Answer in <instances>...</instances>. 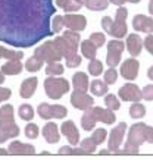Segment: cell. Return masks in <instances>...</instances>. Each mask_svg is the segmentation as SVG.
Segmentation results:
<instances>
[{
  "label": "cell",
  "mask_w": 153,
  "mask_h": 160,
  "mask_svg": "<svg viewBox=\"0 0 153 160\" xmlns=\"http://www.w3.org/2000/svg\"><path fill=\"white\" fill-rule=\"evenodd\" d=\"M12 122H15V112L10 104H6L2 107V112H0V125L12 123Z\"/></svg>",
  "instance_id": "obj_24"
},
{
  "label": "cell",
  "mask_w": 153,
  "mask_h": 160,
  "mask_svg": "<svg viewBox=\"0 0 153 160\" xmlns=\"http://www.w3.org/2000/svg\"><path fill=\"white\" fill-rule=\"evenodd\" d=\"M0 112H2V109H0Z\"/></svg>",
  "instance_id": "obj_57"
},
{
  "label": "cell",
  "mask_w": 153,
  "mask_h": 160,
  "mask_svg": "<svg viewBox=\"0 0 153 160\" xmlns=\"http://www.w3.org/2000/svg\"><path fill=\"white\" fill-rule=\"evenodd\" d=\"M71 103L75 109H79V110H85L89 107L93 106V98L90 97L89 94H85L83 91H75L72 96H71Z\"/></svg>",
  "instance_id": "obj_10"
},
{
  "label": "cell",
  "mask_w": 153,
  "mask_h": 160,
  "mask_svg": "<svg viewBox=\"0 0 153 160\" xmlns=\"http://www.w3.org/2000/svg\"><path fill=\"white\" fill-rule=\"evenodd\" d=\"M43 60L41 59H38L37 56H33V58H30L28 60H27V63H25V68H27V71H30V72H37V71H40L41 69V66H43Z\"/></svg>",
  "instance_id": "obj_29"
},
{
  "label": "cell",
  "mask_w": 153,
  "mask_h": 160,
  "mask_svg": "<svg viewBox=\"0 0 153 160\" xmlns=\"http://www.w3.org/2000/svg\"><path fill=\"white\" fill-rule=\"evenodd\" d=\"M18 113H19V118L24 119V121H31L34 118V110H33V107L30 104H22L19 107V110H18Z\"/></svg>",
  "instance_id": "obj_33"
},
{
  "label": "cell",
  "mask_w": 153,
  "mask_h": 160,
  "mask_svg": "<svg viewBox=\"0 0 153 160\" xmlns=\"http://www.w3.org/2000/svg\"><path fill=\"white\" fill-rule=\"evenodd\" d=\"M141 94H143V98H146V100H153V85H146Z\"/></svg>",
  "instance_id": "obj_45"
},
{
  "label": "cell",
  "mask_w": 153,
  "mask_h": 160,
  "mask_svg": "<svg viewBox=\"0 0 153 160\" xmlns=\"http://www.w3.org/2000/svg\"><path fill=\"white\" fill-rule=\"evenodd\" d=\"M52 110H53V118H58V119H60V118H65L66 116V113H68V110L65 109L64 106H52Z\"/></svg>",
  "instance_id": "obj_43"
},
{
  "label": "cell",
  "mask_w": 153,
  "mask_h": 160,
  "mask_svg": "<svg viewBox=\"0 0 153 160\" xmlns=\"http://www.w3.org/2000/svg\"><path fill=\"white\" fill-rule=\"evenodd\" d=\"M8 150H9V154H34L35 153L34 146L24 144L19 141H12Z\"/></svg>",
  "instance_id": "obj_16"
},
{
  "label": "cell",
  "mask_w": 153,
  "mask_h": 160,
  "mask_svg": "<svg viewBox=\"0 0 153 160\" xmlns=\"http://www.w3.org/2000/svg\"><path fill=\"white\" fill-rule=\"evenodd\" d=\"M147 77H149V79H152V81H153V66L147 71Z\"/></svg>",
  "instance_id": "obj_51"
},
{
  "label": "cell",
  "mask_w": 153,
  "mask_h": 160,
  "mask_svg": "<svg viewBox=\"0 0 153 160\" xmlns=\"http://www.w3.org/2000/svg\"><path fill=\"white\" fill-rule=\"evenodd\" d=\"M144 46H146V49H147L149 53L153 54V35H147L146 40H144Z\"/></svg>",
  "instance_id": "obj_47"
},
{
  "label": "cell",
  "mask_w": 153,
  "mask_h": 160,
  "mask_svg": "<svg viewBox=\"0 0 153 160\" xmlns=\"http://www.w3.org/2000/svg\"><path fill=\"white\" fill-rule=\"evenodd\" d=\"M133 27L135 31H143V32L152 34L153 32V19L144 16V15H137V16H134V19H133Z\"/></svg>",
  "instance_id": "obj_13"
},
{
  "label": "cell",
  "mask_w": 153,
  "mask_h": 160,
  "mask_svg": "<svg viewBox=\"0 0 153 160\" xmlns=\"http://www.w3.org/2000/svg\"><path fill=\"white\" fill-rule=\"evenodd\" d=\"M34 56H37L43 62H47V63L59 62L60 59L64 58L62 53L59 52V49H58V46L54 44V41H46L43 46L37 47L34 52Z\"/></svg>",
  "instance_id": "obj_5"
},
{
  "label": "cell",
  "mask_w": 153,
  "mask_h": 160,
  "mask_svg": "<svg viewBox=\"0 0 153 160\" xmlns=\"http://www.w3.org/2000/svg\"><path fill=\"white\" fill-rule=\"evenodd\" d=\"M149 12L153 15V0H150V3H149Z\"/></svg>",
  "instance_id": "obj_53"
},
{
  "label": "cell",
  "mask_w": 153,
  "mask_h": 160,
  "mask_svg": "<svg viewBox=\"0 0 153 160\" xmlns=\"http://www.w3.org/2000/svg\"><path fill=\"white\" fill-rule=\"evenodd\" d=\"M44 88L46 92L50 98L53 100H59L65 92L69 91V82L64 78H54L49 77L44 81Z\"/></svg>",
  "instance_id": "obj_4"
},
{
  "label": "cell",
  "mask_w": 153,
  "mask_h": 160,
  "mask_svg": "<svg viewBox=\"0 0 153 160\" xmlns=\"http://www.w3.org/2000/svg\"><path fill=\"white\" fill-rule=\"evenodd\" d=\"M79 63H81V58L78 54H74V56L66 59V66L68 68H77V66H79Z\"/></svg>",
  "instance_id": "obj_44"
},
{
  "label": "cell",
  "mask_w": 153,
  "mask_h": 160,
  "mask_svg": "<svg viewBox=\"0 0 153 160\" xmlns=\"http://www.w3.org/2000/svg\"><path fill=\"white\" fill-rule=\"evenodd\" d=\"M64 22L71 31H83L87 24L85 18L81 15H65Z\"/></svg>",
  "instance_id": "obj_12"
},
{
  "label": "cell",
  "mask_w": 153,
  "mask_h": 160,
  "mask_svg": "<svg viewBox=\"0 0 153 160\" xmlns=\"http://www.w3.org/2000/svg\"><path fill=\"white\" fill-rule=\"evenodd\" d=\"M53 41H54V44L58 46V49H59V52L62 53V56H64L65 59H68V58H71V56L77 54V46H78V44L72 43V41L68 40L66 37L60 35V37H56Z\"/></svg>",
  "instance_id": "obj_8"
},
{
  "label": "cell",
  "mask_w": 153,
  "mask_h": 160,
  "mask_svg": "<svg viewBox=\"0 0 153 160\" xmlns=\"http://www.w3.org/2000/svg\"><path fill=\"white\" fill-rule=\"evenodd\" d=\"M128 2H131V3H138L140 0H128Z\"/></svg>",
  "instance_id": "obj_56"
},
{
  "label": "cell",
  "mask_w": 153,
  "mask_h": 160,
  "mask_svg": "<svg viewBox=\"0 0 153 160\" xmlns=\"http://www.w3.org/2000/svg\"><path fill=\"white\" fill-rule=\"evenodd\" d=\"M2 58L9 59V60H21L24 58V53L18 50H8L5 47H0V59Z\"/></svg>",
  "instance_id": "obj_27"
},
{
  "label": "cell",
  "mask_w": 153,
  "mask_h": 160,
  "mask_svg": "<svg viewBox=\"0 0 153 160\" xmlns=\"http://www.w3.org/2000/svg\"><path fill=\"white\" fill-rule=\"evenodd\" d=\"M46 73L50 77H56V75H62L64 73V66L60 63L54 62V63H49L47 68H46Z\"/></svg>",
  "instance_id": "obj_35"
},
{
  "label": "cell",
  "mask_w": 153,
  "mask_h": 160,
  "mask_svg": "<svg viewBox=\"0 0 153 160\" xmlns=\"http://www.w3.org/2000/svg\"><path fill=\"white\" fill-rule=\"evenodd\" d=\"M90 90H91V92L93 94H96V96H103V94H106L108 92V84L106 82H102V81H99V79H94V81H91V87H90Z\"/></svg>",
  "instance_id": "obj_28"
},
{
  "label": "cell",
  "mask_w": 153,
  "mask_h": 160,
  "mask_svg": "<svg viewBox=\"0 0 153 160\" xmlns=\"http://www.w3.org/2000/svg\"><path fill=\"white\" fill-rule=\"evenodd\" d=\"M124 52V43L122 41H110L108 44V62L109 68H115L121 60V53Z\"/></svg>",
  "instance_id": "obj_6"
},
{
  "label": "cell",
  "mask_w": 153,
  "mask_h": 160,
  "mask_svg": "<svg viewBox=\"0 0 153 160\" xmlns=\"http://www.w3.org/2000/svg\"><path fill=\"white\" fill-rule=\"evenodd\" d=\"M52 25H53V32H60L62 31V28H64V16H60V15H56L53 18V22H52Z\"/></svg>",
  "instance_id": "obj_40"
},
{
  "label": "cell",
  "mask_w": 153,
  "mask_h": 160,
  "mask_svg": "<svg viewBox=\"0 0 153 160\" xmlns=\"http://www.w3.org/2000/svg\"><path fill=\"white\" fill-rule=\"evenodd\" d=\"M81 50H83V54H84L85 58L89 59H96V52H97V47H96V44L91 43L90 40H85L81 43Z\"/></svg>",
  "instance_id": "obj_25"
},
{
  "label": "cell",
  "mask_w": 153,
  "mask_h": 160,
  "mask_svg": "<svg viewBox=\"0 0 153 160\" xmlns=\"http://www.w3.org/2000/svg\"><path fill=\"white\" fill-rule=\"evenodd\" d=\"M103 72V65L99 62L97 59H91V62L89 63V73L93 77H99L100 73Z\"/></svg>",
  "instance_id": "obj_32"
},
{
  "label": "cell",
  "mask_w": 153,
  "mask_h": 160,
  "mask_svg": "<svg viewBox=\"0 0 153 160\" xmlns=\"http://www.w3.org/2000/svg\"><path fill=\"white\" fill-rule=\"evenodd\" d=\"M37 82H38V79H37L35 77L27 78L24 82H22V85H21V97L22 98L33 97L35 88H37Z\"/></svg>",
  "instance_id": "obj_18"
},
{
  "label": "cell",
  "mask_w": 153,
  "mask_h": 160,
  "mask_svg": "<svg viewBox=\"0 0 153 160\" xmlns=\"http://www.w3.org/2000/svg\"><path fill=\"white\" fill-rule=\"evenodd\" d=\"M138 68H140V65H138V62L135 59H128V60H125V62L122 63V66H121V75H122L125 79L133 81L138 75Z\"/></svg>",
  "instance_id": "obj_11"
},
{
  "label": "cell",
  "mask_w": 153,
  "mask_h": 160,
  "mask_svg": "<svg viewBox=\"0 0 153 160\" xmlns=\"http://www.w3.org/2000/svg\"><path fill=\"white\" fill-rule=\"evenodd\" d=\"M37 112L41 119H52L53 118V110H52V106L47 104V103H41L37 107Z\"/></svg>",
  "instance_id": "obj_31"
},
{
  "label": "cell",
  "mask_w": 153,
  "mask_h": 160,
  "mask_svg": "<svg viewBox=\"0 0 153 160\" xmlns=\"http://www.w3.org/2000/svg\"><path fill=\"white\" fill-rule=\"evenodd\" d=\"M53 0H0V41L31 47L52 35Z\"/></svg>",
  "instance_id": "obj_1"
},
{
  "label": "cell",
  "mask_w": 153,
  "mask_h": 160,
  "mask_svg": "<svg viewBox=\"0 0 153 160\" xmlns=\"http://www.w3.org/2000/svg\"><path fill=\"white\" fill-rule=\"evenodd\" d=\"M116 78H118V73H116V71H115L114 68H110L109 71H106V73H105V82L108 84H114L116 82Z\"/></svg>",
  "instance_id": "obj_42"
},
{
  "label": "cell",
  "mask_w": 153,
  "mask_h": 160,
  "mask_svg": "<svg viewBox=\"0 0 153 160\" xmlns=\"http://www.w3.org/2000/svg\"><path fill=\"white\" fill-rule=\"evenodd\" d=\"M5 82V73L2 72V69H0V84Z\"/></svg>",
  "instance_id": "obj_52"
},
{
  "label": "cell",
  "mask_w": 153,
  "mask_h": 160,
  "mask_svg": "<svg viewBox=\"0 0 153 160\" xmlns=\"http://www.w3.org/2000/svg\"><path fill=\"white\" fill-rule=\"evenodd\" d=\"M109 0H85V5L91 10H103L108 8Z\"/></svg>",
  "instance_id": "obj_30"
},
{
  "label": "cell",
  "mask_w": 153,
  "mask_h": 160,
  "mask_svg": "<svg viewBox=\"0 0 153 160\" xmlns=\"http://www.w3.org/2000/svg\"><path fill=\"white\" fill-rule=\"evenodd\" d=\"M97 122L96 116H94L93 113V107H89V109H85L84 115H83V119H81V125L84 128L85 131H90V129H93L94 128V123Z\"/></svg>",
  "instance_id": "obj_23"
},
{
  "label": "cell",
  "mask_w": 153,
  "mask_h": 160,
  "mask_svg": "<svg viewBox=\"0 0 153 160\" xmlns=\"http://www.w3.org/2000/svg\"><path fill=\"white\" fill-rule=\"evenodd\" d=\"M22 68H24V65L21 63V60H9L0 69L5 75H19L22 72Z\"/></svg>",
  "instance_id": "obj_21"
},
{
  "label": "cell",
  "mask_w": 153,
  "mask_h": 160,
  "mask_svg": "<svg viewBox=\"0 0 153 160\" xmlns=\"http://www.w3.org/2000/svg\"><path fill=\"white\" fill-rule=\"evenodd\" d=\"M93 113L97 121H102L105 123H114L115 122V115L110 109H100V107H93Z\"/></svg>",
  "instance_id": "obj_20"
},
{
  "label": "cell",
  "mask_w": 153,
  "mask_h": 160,
  "mask_svg": "<svg viewBox=\"0 0 153 160\" xmlns=\"http://www.w3.org/2000/svg\"><path fill=\"white\" fill-rule=\"evenodd\" d=\"M141 47H143V41L138 35L133 34L127 38V49H128L131 56H138L141 52Z\"/></svg>",
  "instance_id": "obj_19"
},
{
  "label": "cell",
  "mask_w": 153,
  "mask_h": 160,
  "mask_svg": "<svg viewBox=\"0 0 153 160\" xmlns=\"http://www.w3.org/2000/svg\"><path fill=\"white\" fill-rule=\"evenodd\" d=\"M10 94H12V91H10L9 88L0 87V103H2V102H6V100L10 97Z\"/></svg>",
  "instance_id": "obj_46"
},
{
  "label": "cell",
  "mask_w": 153,
  "mask_h": 160,
  "mask_svg": "<svg viewBox=\"0 0 153 160\" xmlns=\"http://www.w3.org/2000/svg\"><path fill=\"white\" fill-rule=\"evenodd\" d=\"M105 138H106V129H103V128H100V129H96V131L93 132V135H91V140L99 146V144H102L105 141Z\"/></svg>",
  "instance_id": "obj_39"
},
{
  "label": "cell",
  "mask_w": 153,
  "mask_h": 160,
  "mask_svg": "<svg viewBox=\"0 0 153 160\" xmlns=\"http://www.w3.org/2000/svg\"><path fill=\"white\" fill-rule=\"evenodd\" d=\"M56 5L59 8H62L65 12H77L83 6L79 3H77V2H74V0H56Z\"/></svg>",
  "instance_id": "obj_26"
},
{
  "label": "cell",
  "mask_w": 153,
  "mask_h": 160,
  "mask_svg": "<svg viewBox=\"0 0 153 160\" xmlns=\"http://www.w3.org/2000/svg\"><path fill=\"white\" fill-rule=\"evenodd\" d=\"M90 41L96 44V47H102L105 44V41H106V38H105V35L100 34V32H93L91 37H90Z\"/></svg>",
  "instance_id": "obj_41"
},
{
  "label": "cell",
  "mask_w": 153,
  "mask_h": 160,
  "mask_svg": "<svg viewBox=\"0 0 153 160\" xmlns=\"http://www.w3.org/2000/svg\"><path fill=\"white\" fill-rule=\"evenodd\" d=\"M109 2H112L114 5H118V6H122L125 2H128V0H109Z\"/></svg>",
  "instance_id": "obj_50"
},
{
  "label": "cell",
  "mask_w": 153,
  "mask_h": 160,
  "mask_svg": "<svg viewBox=\"0 0 153 160\" xmlns=\"http://www.w3.org/2000/svg\"><path fill=\"white\" fill-rule=\"evenodd\" d=\"M146 126L144 123H135V125L131 126V131H130L128 135V141L125 144V148H124L122 153L125 154H137L138 153V147L146 141Z\"/></svg>",
  "instance_id": "obj_3"
},
{
  "label": "cell",
  "mask_w": 153,
  "mask_h": 160,
  "mask_svg": "<svg viewBox=\"0 0 153 160\" xmlns=\"http://www.w3.org/2000/svg\"><path fill=\"white\" fill-rule=\"evenodd\" d=\"M146 141L153 142V128L152 126H146Z\"/></svg>",
  "instance_id": "obj_48"
},
{
  "label": "cell",
  "mask_w": 153,
  "mask_h": 160,
  "mask_svg": "<svg viewBox=\"0 0 153 160\" xmlns=\"http://www.w3.org/2000/svg\"><path fill=\"white\" fill-rule=\"evenodd\" d=\"M127 15H128V10L125 8H119L116 10V18H115L114 22H112V19L109 16H105L102 19V25H103L105 31L108 34L116 37V38H122L124 35L127 34V25H125Z\"/></svg>",
  "instance_id": "obj_2"
},
{
  "label": "cell",
  "mask_w": 153,
  "mask_h": 160,
  "mask_svg": "<svg viewBox=\"0 0 153 160\" xmlns=\"http://www.w3.org/2000/svg\"><path fill=\"white\" fill-rule=\"evenodd\" d=\"M125 129H127L125 122L119 123L115 129H112L110 138H109V151H112V153H119V146H121V142H122V140H124Z\"/></svg>",
  "instance_id": "obj_7"
},
{
  "label": "cell",
  "mask_w": 153,
  "mask_h": 160,
  "mask_svg": "<svg viewBox=\"0 0 153 160\" xmlns=\"http://www.w3.org/2000/svg\"><path fill=\"white\" fill-rule=\"evenodd\" d=\"M62 134H64L66 138H68L69 144L72 146H77L79 141V134L77 131V126L72 121H66L62 123Z\"/></svg>",
  "instance_id": "obj_14"
},
{
  "label": "cell",
  "mask_w": 153,
  "mask_h": 160,
  "mask_svg": "<svg viewBox=\"0 0 153 160\" xmlns=\"http://www.w3.org/2000/svg\"><path fill=\"white\" fill-rule=\"evenodd\" d=\"M74 2H77V3H79V5H85V0H74Z\"/></svg>",
  "instance_id": "obj_55"
},
{
  "label": "cell",
  "mask_w": 153,
  "mask_h": 160,
  "mask_svg": "<svg viewBox=\"0 0 153 160\" xmlns=\"http://www.w3.org/2000/svg\"><path fill=\"white\" fill-rule=\"evenodd\" d=\"M130 115L131 118H143L146 115V109H144L143 104H140L138 102H134V104L130 107Z\"/></svg>",
  "instance_id": "obj_34"
},
{
  "label": "cell",
  "mask_w": 153,
  "mask_h": 160,
  "mask_svg": "<svg viewBox=\"0 0 153 160\" xmlns=\"http://www.w3.org/2000/svg\"><path fill=\"white\" fill-rule=\"evenodd\" d=\"M119 97L124 102H138L140 98H143V94L138 90L137 85L134 84H125L122 88H119Z\"/></svg>",
  "instance_id": "obj_9"
},
{
  "label": "cell",
  "mask_w": 153,
  "mask_h": 160,
  "mask_svg": "<svg viewBox=\"0 0 153 160\" xmlns=\"http://www.w3.org/2000/svg\"><path fill=\"white\" fill-rule=\"evenodd\" d=\"M18 135H19V126L15 122L0 125V142H5L9 138H16Z\"/></svg>",
  "instance_id": "obj_15"
},
{
  "label": "cell",
  "mask_w": 153,
  "mask_h": 160,
  "mask_svg": "<svg viewBox=\"0 0 153 160\" xmlns=\"http://www.w3.org/2000/svg\"><path fill=\"white\" fill-rule=\"evenodd\" d=\"M105 104L108 106V109H110V110H118L119 107H121V104H119L118 98L115 97L114 94H109V96H106V98H105Z\"/></svg>",
  "instance_id": "obj_37"
},
{
  "label": "cell",
  "mask_w": 153,
  "mask_h": 160,
  "mask_svg": "<svg viewBox=\"0 0 153 160\" xmlns=\"http://www.w3.org/2000/svg\"><path fill=\"white\" fill-rule=\"evenodd\" d=\"M72 82H74L75 91H83L85 92L89 88V78L84 72H77L72 77Z\"/></svg>",
  "instance_id": "obj_22"
},
{
  "label": "cell",
  "mask_w": 153,
  "mask_h": 160,
  "mask_svg": "<svg viewBox=\"0 0 153 160\" xmlns=\"http://www.w3.org/2000/svg\"><path fill=\"white\" fill-rule=\"evenodd\" d=\"M0 154H9V150H6V148H0Z\"/></svg>",
  "instance_id": "obj_54"
},
{
  "label": "cell",
  "mask_w": 153,
  "mask_h": 160,
  "mask_svg": "<svg viewBox=\"0 0 153 160\" xmlns=\"http://www.w3.org/2000/svg\"><path fill=\"white\" fill-rule=\"evenodd\" d=\"M96 147H97V144H96L91 138H85V140L81 142V148L85 151V154L94 153V151H96Z\"/></svg>",
  "instance_id": "obj_36"
},
{
  "label": "cell",
  "mask_w": 153,
  "mask_h": 160,
  "mask_svg": "<svg viewBox=\"0 0 153 160\" xmlns=\"http://www.w3.org/2000/svg\"><path fill=\"white\" fill-rule=\"evenodd\" d=\"M25 137L31 138V140L37 138L38 137V126L35 125V123H28V125L25 126Z\"/></svg>",
  "instance_id": "obj_38"
},
{
  "label": "cell",
  "mask_w": 153,
  "mask_h": 160,
  "mask_svg": "<svg viewBox=\"0 0 153 160\" xmlns=\"http://www.w3.org/2000/svg\"><path fill=\"white\" fill-rule=\"evenodd\" d=\"M59 154H74V148L72 147H60L59 148Z\"/></svg>",
  "instance_id": "obj_49"
},
{
  "label": "cell",
  "mask_w": 153,
  "mask_h": 160,
  "mask_svg": "<svg viewBox=\"0 0 153 160\" xmlns=\"http://www.w3.org/2000/svg\"><path fill=\"white\" fill-rule=\"evenodd\" d=\"M43 137L46 138V141L49 144H56L59 141V131H58V125L53 122L46 123L43 128Z\"/></svg>",
  "instance_id": "obj_17"
}]
</instances>
